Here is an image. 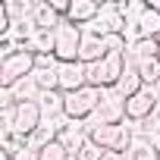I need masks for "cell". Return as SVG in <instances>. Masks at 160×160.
Returning <instances> with one entry per match:
<instances>
[{"instance_id": "cell-1", "label": "cell", "mask_w": 160, "mask_h": 160, "mask_svg": "<svg viewBox=\"0 0 160 160\" xmlns=\"http://www.w3.org/2000/svg\"><path fill=\"white\" fill-rule=\"evenodd\" d=\"M35 69H38V57L32 50H19L7 60H0V88H13L16 82L28 78Z\"/></svg>"}, {"instance_id": "cell-2", "label": "cell", "mask_w": 160, "mask_h": 160, "mask_svg": "<svg viewBox=\"0 0 160 160\" xmlns=\"http://www.w3.org/2000/svg\"><path fill=\"white\" fill-rule=\"evenodd\" d=\"M101 94H104V88H94V85H85V88H78V91H69L66 94V116L85 122L91 113H98Z\"/></svg>"}, {"instance_id": "cell-3", "label": "cell", "mask_w": 160, "mask_h": 160, "mask_svg": "<svg viewBox=\"0 0 160 160\" xmlns=\"http://www.w3.org/2000/svg\"><path fill=\"white\" fill-rule=\"evenodd\" d=\"M122 72H126L122 57L107 53L104 60H98V63L88 66V85H94V88H116L119 78H122Z\"/></svg>"}, {"instance_id": "cell-4", "label": "cell", "mask_w": 160, "mask_h": 160, "mask_svg": "<svg viewBox=\"0 0 160 160\" xmlns=\"http://www.w3.org/2000/svg\"><path fill=\"white\" fill-rule=\"evenodd\" d=\"M82 38H85V32L78 28L75 22H69V19H63L60 25H57V60L60 63H75L78 60V47H82Z\"/></svg>"}, {"instance_id": "cell-5", "label": "cell", "mask_w": 160, "mask_h": 160, "mask_svg": "<svg viewBox=\"0 0 160 160\" xmlns=\"http://www.w3.org/2000/svg\"><path fill=\"white\" fill-rule=\"evenodd\" d=\"M88 138H91L98 148H104V151H129V148H132V129H129V122L98 126Z\"/></svg>"}, {"instance_id": "cell-6", "label": "cell", "mask_w": 160, "mask_h": 160, "mask_svg": "<svg viewBox=\"0 0 160 160\" xmlns=\"http://www.w3.org/2000/svg\"><path fill=\"white\" fill-rule=\"evenodd\" d=\"M160 101V88H141L138 94L126 98V119L129 122H144L148 116H154V107Z\"/></svg>"}, {"instance_id": "cell-7", "label": "cell", "mask_w": 160, "mask_h": 160, "mask_svg": "<svg viewBox=\"0 0 160 160\" xmlns=\"http://www.w3.org/2000/svg\"><path fill=\"white\" fill-rule=\"evenodd\" d=\"M98 119H101L104 126L126 122V98H122L116 88H104L101 104H98Z\"/></svg>"}, {"instance_id": "cell-8", "label": "cell", "mask_w": 160, "mask_h": 160, "mask_svg": "<svg viewBox=\"0 0 160 160\" xmlns=\"http://www.w3.org/2000/svg\"><path fill=\"white\" fill-rule=\"evenodd\" d=\"M60 91L69 94V91H78V88H85L88 85V66L85 63H60Z\"/></svg>"}, {"instance_id": "cell-9", "label": "cell", "mask_w": 160, "mask_h": 160, "mask_svg": "<svg viewBox=\"0 0 160 160\" xmlns=\"http://www.w3.org/2000/svg\"><path fill=\"white\" fill-rule=\"evenodd\" d=\"M44 126V113H41V107H38V101L35 104H16V132L22 135V138H28L35 129H41Z\"/></svg>"}, {"instance_id": "cell-10", "label": "cell", "mask_w": 160, "mask_h": 160, "mask_svg": "<svg viewBox=\"0 0 160 160\" xmlns=\"http://www.w3.org/2000/svg\"><path fill=\"white\" fill-rule=\"evenodd\" d=\"M38 107L44 113V122H53V119L66 116V94L63 91H44L38 98Z\"/></svg>"}, {"instance_id": "cell-11", "label": "cell", "mask_w": 160, "mask_h": 160, "mask_svg": "<svg viewBox=\"0 0 160 160\" xmlns=\"http://www.w3.org/2000/svg\"><path fill=\"white\" fill-rule=\"evenodd\" d=\"M98 16H101V3H94V0H72V7H69V13H66V19L75 22L78 28L88 25V22L98 19Z\"/></svg>"}, {"instance_id": "cell-12", "label": "cell", "mask_w": 160, "mask_h": 160, "mask_svg": "<svg viewBox=\"0 0 160 160\" xmlns=\"http://www.w3.org/2000/svg\"><path fill=\"white\" fill-rule=\"evenodd\" d=\"M104 57H107V50H104V38L85 35V38H82V47H78V63L91 66V63H98V60H104Z\"/></svg>"}, {"instance_id": "cell-13", "label": "cell", "mask_w": 160, "mask_h": 160, "mask_svg": "<svg viewBox=\"0 0 160 160\" xmlns=\"http://www.w3.org/2000/svg\"><path fill=\"white\" fill-rule=\"evenodd\" d=\"M3 10H7L10 22L19 25V22H28V19L35 16L38 3H35V0H3Z\"/></svg>"}, {"instance_id": "cell-14", "label": "cell", "mask_w": 160, "mask_h": 160, "mask_svg": "<svg viewBox=\"0 0 160 160\" xmlns=\"http://www.w3.org/2000/svg\"><path fill=\"white\" fill-rule=\"evenodd\" d=\"M28 50H32L35 57L53 53V50H57V32H50V28H38V32L32 35V41H28Z\"/></svg>"}, {"instance_id": "cell-15", "label": "cell", "mask_w": 160, "mask_h": 160, "mask_svg": "<svg viewBox=\"0 0 160 160\" xmlns=\"http://www.w3.org/2000/svg\"><path fill=\"white\" fill-rule=\"evenodd\" d=\"M13 94H16V104H35L44 91L38 88L35 75H28V78H22V82H16V85H13Z\"/></svg>"}, {"instance_id": "cell-16", "label": "cell", "mask_w": 160, "mask_h": 160, "mask_svg": "<svg viewBox=\"0 0 160 160\" xmlns=\"http://www.w3.org/2000/svg\"><path fill=\"white\" fill-rule=\"evenodd\" d=\"M32 22H35L38 28H50V32H57V25L63 22V16H60V13H57L50 3H38V10H35Z\"/></svg>"}, {"instance_id": "cell-17", "label": "cell", "mask_w": 160, "mask_h": 160, "mask_svg": "<svg viewBox=\"0 0 160 160\" xmlns=\"http://www.w3.org/2000/svg\"><path fill=\"white\" fill-rule=\"evenodd\" d=\"M53 141H57V129H53V126H47V122H44L41 129H35V132L25 138V144H28L32 151H44V148H47V144H53Z\"/></svg>"}, {"instance_id": "cell-18", "label": "cell", "mask_w": 160, "mask_h": 160, "mask_svg": "<svg viewBox=\"0 0 160 160\" xmlns=\"http://www.w3.org/2000/svg\"><path fill=\"white\" fill-rule=\"evenodd\" d=\"M141 88H144V82H141V75H138L135 69H126L122 78H119V85H116V91H119L122 98H132V94H138Z\"/></svg>"}, {"instance_id": "cell-19", "label": "cell", "mask_w": 160, "mask_h": 160, "mask_svg": "<svg viewBox=\"0 0 160 160\" xmlns=\"http://www.w3.org/2000/svg\"><path fill=\"white\" fill-rule=\"evenodd\" d=\"M138 75H141V82L148 85V88H160V60L154 57V60H144L141 66H138Z\"/></svg>"}, {"instance_id": "cell-20", "label": "cell", "mask_w": 160, "mask_h": 160, "mask_svg": "<svg viewBox=\"0 0 160 160\" xmlns=\"http://www.w3.org/2000/svg\"><path fill=\"white\" fill-rule=\"evenodd\" d=\"M116 7H119V13H122L126 22H141V16L148 13L151 3H144V0H129V3H116Z\"/></svg>"}, {"instance_id": "cell-21", "label": "cell", "mask_w": 160, "mask_h": 160, "mask_svg": "<svg viewBox=\"0 0 160 160\" xmlns=\"http://www.w3.org/2000/svg\"><path fill=\"white\" fill-rule=\"evenodd\" d=\"M138 25H141V35H144V38H157V35H160V13L148 7V13L141 16Z\"/></svg>"}, {"instance_id": "cell-22", "label": "cell", "mask_w": 160, "mask_h": 160, "mask_svg": "<svg viewBox=\"0 0 160 160\" xmlns=\"http://www.w3.org/2000/svg\"><path fill=\"white\" fill-rule=\"evenodd\" d=\"M41 160H72V157H69V151H66L60 141H53V144H47V148L41 151Z\"/></svg>"}, {"instance_id": "cell-23", "label": "cell", "mask_w": 160, "mask_h": 160, "mask_svg": "<svg viewBox=\"0 0 160 160\" xmlns=\"http://www.w3.org/2000/svg\"><path fill=\"white\" fill-rule=\"evenodd\" d=\"M101 157H104V148H98V144L88 138V144L78 151V157H75V160H101Z\"/></svg>"}, {"instance_id": "cell-24", "label": "cell", "mask_w": 160, "mask_h": 160, "mask_svg": "<svg viewBox=\"0 0 160 160\" xmlns=\"http://www.w3.org/2000/svg\"><path fill=\"white\" fill-rule=\"evenodd\" d=\"M13 160H41V151H32V148H22L19 154H13Z\"/></svg>"}, {"instance_id": "cell-25", "label": "cell", "mask_w": 160, "mask_h": 160, "mask_svg": "<svg viewBox=\"0 0 160 160\" xmlns=\"http://www.w3.org/2000/svg\"><path fill=\"white\" fill-rule=\"evenodd\" d=\"M151 10H157V13H160V0H151Z\"/></svg>"}, {"instance_id": "cell-26", "label": "cell", "mask_w": 160, "mask_h": 160, "mask_svg": "<svg viewBox=\"0 0 160 160\" xmlns=\"http://www.w3.org/2000/svg\"><path fill=\"white\" fill-rule=\"evenodd\" d=\"M154 116H157V119H160V101H157V107H154Z\"/></svg>"}, {"instance_id": "cell-27", "label": "cell", "mask_w": 160, "mask_h": 160, "mask_svg": "<svg viewBox=\"0 0 160 160\" xmlns=\"http://www.w3.org/2000/svg\"><path fill=\"white\" fill-rule=\"evenodd\" d=\"M157 60H160V53H157Z\"/></svg>"}]
</instances>
